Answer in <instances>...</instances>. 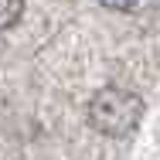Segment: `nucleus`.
<instances>
[{
    "label": "nucleus",
    "instance_id": "f257e3e1",
    "mask_svg": "<svg viewBox=\"0 0 160 160\" xmlns=\"http://www.w3.org/2000/svg\"><path fill=\"white\" fill-rule=\"evenodd\" d=\"M143 119V99L129 89L106 85L89 102V123L102 136H129Z\"/></svg>",
    "mask_w": 160,
    "mask_h": 160
},
{
    "label": "nucleus",
    "instance_id": "f03ea898",
    "mask_svg": "<svg viewBox=\"0 0 160 160\" xmlns=\"http://www.w3.org/2000/svg\"><path fill=\"white\" fill-rule=\"evenodd\" d=\"M24 14V0H0V31L14 28Z\"/></svg>",
    "mask_w": 160,
    "mask_h": 160
},
{
    "label": "nucleus",
    "instance_id": "7ed1b4c3",
    "mask_svg": "<svg viewBox=\"0 0 160 160\" xmlns=\"http://www.w3.org/2000/svg\"><path fill=\"white\" fill-rule=\"evenodd\" d=\"M99 3H106V7H112V10H129V7H136V0H99Z\"/></svg>",
    "mask_w": 160,
    "mask_h": 160
}]
</instances>
